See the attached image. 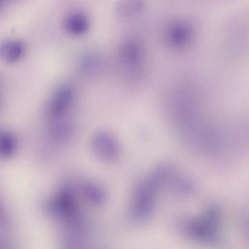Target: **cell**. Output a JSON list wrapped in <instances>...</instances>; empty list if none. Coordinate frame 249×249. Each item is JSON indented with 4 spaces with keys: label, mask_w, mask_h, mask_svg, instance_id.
<instances>
[{
    "label": "cell",
    "mask_w": 249,
    "mask_h": 249,
    "mask_svg": "<svg viewBox=\"0 0 249 249\" xmlns=\"http://www.w3.org/2000/svg\"><path fill=\"white\" fill-rule=\"evenodd\" d=\"M170 169L160 166L136 187L130 203L131 216L142 221L152 213L156 205L157 196L162 185L170 178Z\"/></svg>",
    "instance_id": "obj_1"
},
{
    "label": "cell",
    "mask_w": 249,
    "mask_h": 249,
    "mask_svg": "<svg viewBox=\"0 0 249 249\" xmlns=\"http://www.w3.org/2000/svg\"><path fill=\"white\" fill-rule=\"evenodd\" d=\"M183 232L196 241L212 242L220 237V212L216 207L211 206L200 214L186 220L182 225Z\"/></svg>",
    "instance_id": "obj_2"
},
{
    "label": "cell",
    "mask_w": 249,
    "mask_h": 249,
    "mask_svg": "<svg viewBox=\"0 0 249 249\" xmlns=\"http://www.w3.org/2000/svg\"><path fill=\"white\" fill-rule=\"evenodd\" d=\"M73 98V91L68 86L61 87L54 93L49 108V114L53 119L54 125L64 124L63 119L71 107Z\"/></svg>",
    "instance_id": "obj_3"
},
{
    "label": "cell",
    "mask_w": 249,
    "mask_h": 249,
    "mask_svg": "<svg viewBox=\"0 0 249 249\" xmlns=\"http://www.w3.org/2000/svg\"><path fill=\"white\" fill-rule=\"evenodd\" d=\"M92 151L96 157L104 162H112L117 159L119 147L117 141L110 134L100 132L96 134L92 141Z\"/></svg>",
    "instance_id": "obj_4"
},
{
    "label": "cell",
    "mask_w": 249,
    "mask_h": 249,
    "mask_svg": "<svg viewBox=\"0 0 249 249\" xmlns=\"http://www.w3.org/2000/svg\"><path fill=\"white\" fill-rule=\"evenodd\" d=\"M194 31L190 22L185 19H177L168 26L165 31L166 40L173 47H182L190 42Z\"/></svg>",
    "instance_id": "obj_5"
},
{
    "label": "cell",
    "mask_w": 249,
    "mask_h": 249,
    "mask_svg": "<svg viewBox=\"0 0 249 249\" xmlns=\"http://www.w3.org/2000/svg\"><path fill=\"white\" fill-rule=\"evenodd\" d=\"M25 46L20 40H6L0 44V60L6 64H14L23 56Z\"/></svg>",
    "instance_id": "obj_6"
},
{
    "label": "cell",
    "mask_w": 249,
    "mask_h": 249,
    "mask_svg": "<svg viewBox=\"0 0 249 249\" xmlns=\"http://www.w3.org/2000/svg\"><path fill=\"white\" fill-rule=\"evenodd\" d=\"M145 4V0H119L115 6V14L121 19H131L142 13Z\"/></svg>",
    "instance_id": "obj_7"
},
{
    "label": "cell",
    "mask_w": 249,
    "mask_h": 249,
    "mask_svg": "<svg viewBox=\"0 0 249 249\" xmlns=\"http://www.w3.org/2000/svg\"><path fill=\"white\" fill-rule=\"evenodd\" d=\"M64 27L70 34L80 36L85 34L88 30L89 21L88 17L83 13L74 12L65 18Z\"/></svg>",
    "instance_id": "obj_8"
},
{
    "label": "cell",
    "mask_w": 249,
    "mask_h": 249,
    "mask_svg": "<svg viewBox=\"0 0 249 249\" xmlns=\"http://www.w3.org/2000/svg\"><path fill=\"white\" fill-rule=\"evenodd\" d=\"M123 60L127 65L135 66L140 61L142 51L139 44L133 40L124 42L120 48Z\"/></svg>",
    "instance_id": "obj_9"
},
{
    "label": "cell",
    "mask_w": 249,
    "mask_h": 249,
    "mask_svg": "<svg viewBox=\"0 0 249 249\" xmlns=\"http://www.w3.org/2000/svg\"><path fill=\"white\" fill-rule=\"evenodd\" d=\"M16 139L11 132L0 130V158L8 159L13 156L16 151Z\"/></svg>",
    "instance_id": "obj_10"
},
{
    "label": "cell",
    "mask_w": 249,
    "mask_h": 249,
    "mask_svg": "<svg viewBox=\"0 0 249 249\" xmlns=\"http://www.w3.org/2000/svg\"><path fill=\"white\" fill-rule=\"evenodd\" d=\"M82 194L89 202L95 204H102L105 199V194L99 186L91 183H85L81 189Z\"/></svg>",
    "instance_id": "obj_11"
},
{
    "label": "cell",
    "mask_w": 249,
    "mask_h": 249,
    "mask_svg": "<svg viewBox=\"0 0 249 249\" xmlns=\"http://www.w3.org/2000/svg\"><path fill=\"white\" fill-rule=\"evenodd\" d=\"M1 4H2L1 0H0V7H1Z\"/></svg>",
    "instance_id": "obj_12"
}]
</instances>
